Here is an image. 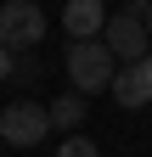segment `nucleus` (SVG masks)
<instances>
[{"instance_id":"12","label":"nucleus","mask_w":152,"mask_h":157,"mask_svg":"<svg viewBox=\"0 0 152 157\" xmlns=\"http://www.w3.org/2000/svg\"><path fill=\"white\" fill-rule=\"evenodd\" d=\"M146 73H152V51H146Z\"/></svg>"},{"instance_id":"1","label":"nucleus","mask_w":152,"mask_h":157,"mask_svg":"<svg viewBox=\"0 0 152 157\" xmlns=\"http://www.w3.org/2000/svg\"><path fill=\"white\" fill-rule=\"evenodd\" d=\"M62 67H68V84L79 90V95H96V90H113V73H118V56L107 51V39H68V56H62Z\"/></svg>"},{"instance_id":"4","label":"nucleus","mask_w":152,"mask_h":157,"mask_svg":"<svg viewBox=\"0 0 152 157\" xmlns=\"http://www.w3.org/2000/svg\"><path fill=\"white\" fill-rule=\"evenodd\" d=\"M102 39H107V51L118 56V62H141L146 56V23H141V11H107V23H102Z\"/></svg>"},{"instance_id":"10","label":"nucleus","mask_w":152,"mask_h":157,"mask_svg":"<svg viewBox=\"0 0 152 157\" xmlns=\"http://www.w3.org/2000/svg\"><path fill=\"white\" fill-rule=\"evenodd\" d=\"M11 73H17V78H23V84H34V78H40V62H34V56H28V62H17Z\"/></svg>"},{"instance_id":"8","label":"nucleus","mask_w":152,"mask_h":157,"mask_svg":"<svg viewBox=\"0 0 152 157\" xmlns=\"http://www.w3.org/2000/svg\"><path fill=\"white\" fill-rule=\"evenodd\" d=\"M56 157H102V151H96V140L73 135V140H62V146H56Z\"/></svg>"},{"instance_id":"2","label":"nucleus","mask_w":152,"mask_h":157,"mask_svg":"<svg viewBox=\"0 0 152 157\" xmlns=\"http://www.w3.org/2000/svg\"><path fill=\"white\" fill-rule=\"evenodd\" d=\"M51 135V107L34 101V95H17V101H6V112H0V140L6 146H40Z\"/></svg>"},{"instance_id":"3","label":"nucleus","mask_w":152,"mask_h":157,"mask_svg":"<svg viewBox=\"0 0 152 157\" xmlns=\"http://www.w3.org/2000/svg\"><path fill=\"white\" fill-rule=\"evenodd\" d=\"M45 11L34 6V0H6V6H0V39H6L11 51H34L45 39Z\"/></svg>"},{"instance_id":"9","label":"nucleus","mask_w":152,"mask_h":157,"mask_svg":"<svg viewBox=\"0 0 152 157\" xmlns=\"http://www.w3.org/2000/svg\"><path fill=\"white\" fill-rule=\"evenodd\" d=\"M11 67H17V51L6 45V39H0V78H11Z\"/></svg>"},{"instance_id":"7","label":"nucleus","mask_w":152,"mask_h":157,"mask_svg":"<svg viewBox=\"0 0 152 157\" xmlns=\"http://www.w3.org/2000/svg\"><path fill=\"white\" fill-rule=\"evenodd\" d=\"M85 124V95L79 90H73V95H51V129H79Z\"/></svg>"},{"instance_id":"5","label":"nucleus","mask_w":152,"mask_h":157,"mask_svg":"<svg viewBox=\"0 0 152 157\" xmlns=\"http://www.w3.org/2000/svg\"><path fill=\"white\" fill-rule=\"evenodd\" d=\"M113 101H118V107H146L152 101L146 56H141V62H118V73H113Z\"/></svg>"},{"instance_id":"11","label":"nucleus","mask_w":152,"mask_h":157,"mask_svg":"<svg viewBox=\"0 0 152 157\" xmlns=\"http://www.w3.org/2000/svg\"><path fill=\"white\" fill-rule=\"evenodd\" d=\"M141 23H146V34H152V0H146V6H141Z\"/></svg>"},{"instance_id":"6","label":"nucleus","mask_w":152,"mask_h":157,"mask_svg":"<svg viewBox=\"0 0 152 157\" xmlns=\"http://www.w3.org/2000/svg\"><path fill=\"white\" fill-rule=\"evenodd\" d=\"M102 23H107V0H68V6H62L68 39H96Z\"/></svg>"}]
</instances>
